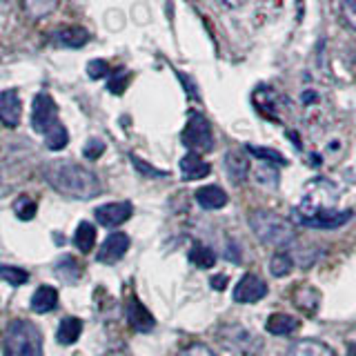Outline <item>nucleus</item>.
<instances>
[{
    "label": "nucleus",
    "instance_id": "obj_10",
    "mask_svg": "<svg viewBox=\"0 0 356 356\" xmlns=\"http://www.w3.org/2000/svg\"><path fill=\"white\" fill-rule=\"evenodd\" d=\"M20 114H22V103L16 89L0 92V122L7 127H18Z\"/></svg>",
    "mask_w": 356,
    "mask_h": 356
},
{
    "label": "nucleus",
    "instance_id": "obj_35",
    "mask_svg": "<svg viewBox=\"0 0 356 356\" xmlns=\"http://www.w3.org/2000/svg\"><path fill=\"white\" fill-rule=\"evenodd\" d=\"M211 287H214V289H218V292H222V289L227 287V276H225V274L211 276Z\"/></svg>",
    "mask_w": 356,
    "mask_h": 356
},
{
    "label": "nucleus",
    "instance_id": "obj_22",
    "mask_svg": "<svg viewBox=\"0 0 356 356\" xmlns=\"http://www.w3.org/2000/svg\"><path fill=\"white\" fill-rule=\"evenodd\" d=\"M67 143H70V134H67L63 122H58L49 134H44V145L51 149V152H60L67 147Z\"/></svg>",
    "mask_w": 356,
    "mask_h": 356
},
{
    "label": "nucleus",
    "instance_id": "obj_3",
    "mask_svg": "<svg viewBox=\"0 0 356 356\" xmlns=\"http://www.w3.org/2000/svg\"><path fill=\"white\" fill-rule=\"evenodd\" d=\"M250 227L265 245H287L296 236L292 222L270 209H254L250 214Z\"/></svg>",
    "mask_w": 356,
    "mask_h": 356
},
{
    "label": "nucleus",
    "instance_id": "obj_36",
    "mask_svg": "<svg viewBox=\"0 0 356 356\" xmlns=\"http://www.w3.org/2000/svg\"><path fill=\"white\" fill-rule=\"evenodd\" d=\"M348 354H350V356H356V341L348 345Z\"/></svg>",
    "mask_w": 356,
    "mask_h": 356
},
{
    "label": "nucleus",
    "instance_id": "obj_14",
    "mask_svg": "<svg viewBox=\"0 0 356 356\" xmlns=\"http://www.w3.org/2000/svg\"><path fill=\"white\" fill-rule=\"evenodd\" d=\"M225 172L227 176L232 178V183L241 185L245 181V176H248V170H250V161L245 159V154L241 149H232L225 154Z\"/></svg>",
    "mask_w": 356,
    "mask_h": 356
},
{
    "label": "nucleus",
    "instance_id": "obj_27",
    "mask_svg": "<svg viewBox=\"0 0 356 356\" xmlns=\"http://www.w3.org/2000/svg\"><path fill=\"white\" fill-rule=\"evenodd\" d=\"M14 211L18 214L20 220H31L33 216H36V203H33L29 196H20L14 203Z\"/></svg>",
    "mask_w": 356,
    "mask_h": 356
},
{
    "label": "nucleus",
    "instance_id": "obj_16",
    "mask_svg": "<svg viewBox=\"0 0 356 356\" xmlns=\"http://www.w3.org/2000/svg\"><path fill=\"white\" fill-rule=\"evenodd\" d=\"M298 318L289 316V314H281V312H276V314H272L270 318H267L265 323V330L270 334H276V337H287V334H292L298 330Z\"/></svg>",
    "mask_w": 356,
    "mask_h": 356
},
{
    "label": "nucleus",
    "instance_id": "obj_34",
    "mask_svg": "<svg viewBox=\"0 0 356 356\" xmlns=\"http://www.w3.org/2000/svg\"><path fill=\"white\" fill-rule=\"evenodd\" d=\"M131 161H134V165H136V170H138V172H143V174H149V176H167L165 172L154 170V167H149L147 163H143L140 159H136V156H131Z\"/></svg>",
    "mask_w": 356,
    "mask_h": 356
},
{
    "label": "nucleus",
    "instance_id": "obj_33",
    "mask_svg": "<svg viewBox=\"0 0 356 356\" xmlns=\"http://www.w3.org/2000/svg\"><path fill=\"white\" fill-rule=\"evenodd\" d=\"M181 356H214V352L203 343H194V345H189V348H185Z\"/></svg>",
    "mask_w": 356,
    "mask_h": 356
},
{
    "label": "nucleus",
    "instance_id": "obj_1",
    "mask_svg": "<svg viewBox=\"0 0 356 356\" xmlns=\"http://www.w3.org/2000/svg\"><path fill=\"white\" fill-rule=\"evenodd\" d=\"M44 181L49 183L51 189L67 198L76 200H89L100 194V181L98 176L87 170L85 165H78L74 161H49L42 167Z\"/></svg>",
    "mask_w": 356,
    "mask_h": 356
},
{
    "label": "nucleus",
    "instance_id": "obj_18",
    "mask_svg": "<svg viewBox=\"0 0 356 356\" xmlns=\"http://www.w3.org/2000/svg\"><path fill=\"white\" fill-rule=\"evenodd\" d=\"M83 332V321L81 318H74V316H67L63 318V323L58 325V332H56V341L60 345H72L78 341Z\"/></svg>",
    "mask_w": 356,
    "mask_h": 356
},
{
    "label": "nucleus",
    "instance_id": "obj_12",
    "mask_svg": "<svg viewBox=\"0 0 356 356\" xmlns=\"http://www.w3.org/2000/svg\"><path fill=\"white\" fill-rule=\"evenodd\" d=\"M196 203L203 209H220L227 205V192L218 185H205L196 189Z\"/></svg>",
    "mask_w": 356,
    "mask_h": 356
},
{
    "label": "nucleus",
    "instance_id": "obj_2",
    "mask_svg": "<svg viewBox=\"0 0 356 356\" xmlns=\"http://www.w3.org/2000/svg\"><path fill=\"white\" fill-rule=\"evenodd\" d=\"M5 356H42V334L31 321L16 318L5 330Z\"/></svg>",
    "mask_w": 356,
    "mask_h": 356
},
{
    "label": "nucleus",
    "instance_id": "obj_8",
    "mask_svg": "<svg viewBox=\"0 0 356 356\" xmlns=\"http://www.w3.org/2000/svg\"><path fill=\"white\" fill-rule=\"evenodd\" d=\"M131 203L129 200H120V203H107V205H100L96 207L94 211V216L98 218L100 225H105V227H118L122 225L129 216H131Z\"/></svg>",
    "mask_w": 356,
    "mask_h": 356
},
{
    "label": "nucleus",
    "instance_id": "obj_4",
    "mask_svg": "<svg viewBox=\"0 0 356 356\" xmlns=\"http://www.w3.org/2000/svg\"><path fill=\"white\" fill-rule=\"evenodd\" d=\"M352 209H325V207H316V209H294V218L305 227H314V229H337L345 222L352 220Z\"/></svg>",
    "mask_w": 356,
    "mask_h": 356
},
{
    "label": "nucleus",
    "instance_id": "obj_29",
    "mask_svg": "<svg viewBox=\"0 0 356 356\" xmlns=\"http://www.w3.org/2000/svg\"><path fill=\"white\" fill-rule=\"evenodd\" d=\"M127 83H129V74L125 70H118L116 74H111V81H109V87L107 89H109L111 94L120 96L122 92H125Z\"/></svg>",
    "mask_w": 356,
    "mask_h": 356
},
{
    "label": "nucleus",
    "instance_id": "obj_24",
    "mask_svg": "<svg viewBox=\"0 0 356 356\" xmlns=\"http://www.w3.org/2000/svg\"><path fill=\"white\" fill-rule=\"evenodd\" d=\"M0 278H3L5 283L9 285H25L29 281V274L25 270H20V267H14V265H0Z\"/></svg>",
    "mask_w": 356,
    "mask_h": 356
},
{
    "label": "nucleus",
    "instance_id": "obj_32",
    "mask_svg": "<svg viewBox=\"0 0 356 356\" xmlns=\"http://www.w3.org/2000/svg\"><path fill=\"white\" fill-rule=\"evenodd\" d=\"M341 9H343V18H345V22H348L350 27L356 29V0H343Z\"/></svg>",
    "mask_w": 356,
    "mask_h": 356
},
{
    "label": "nucleus",
    "instance_id": "obj_17",
    "mask_svg": "<svg viewBox=\"0 0 356 356\" xmlns=\"http://www.w3.org/2000/svg\"><path fill=\"white\" fill-rule=\"evenodd\" d=\"M289 356H337V354H334L332 348H327L325 343L305 339L289 348Z\"/></svg>",
    "mask_w": 356,
    "mask_h": 356
},
{
    "label": "nucleus",
    "instance_id": "obj_13",
    "mask_svg": "<svg viewBox=\"0 0 356 356\" xmlns=\"http://www.w3.org/2000/svg\"><path fill=\"white\" fill-rule=\"evenodd\" d=\"M209 172H211L209 163H205L194 152H189L187 156L181 159V174H183L185 181H200V178L209 176Z\"/></svg>",
    "mask_w": 356,
    "mask_h": 356
},
{
    "label": "nucleus",
    "instance_id": "obj_9",
    "mask_svg": "<svg viewBox=\"0 0 356 356\" xmlns=\"http://www.w3.org/2000/svg\"><path fill=\"white\" fill-rule=\"evenodd\" d=\"M129 250V236L127 234H122V232H114V234H109L107 241L100 245V252L96 259L100 263H118L122 256H125V252Z\"/></svg>",
    "mask_w": 356,
    "mask_h": 356
},
{
    "label": "nucleus",
    "instance_id": "obj_26",
    "mask_svg": "<svg viewBox=\"0 0 356 356\" xmlns=\"http://www.w3.org/2000/svg\"><path fill=\"white\" fill-rule=\"evenodd\" d=\"M56 276L65 283H74L78 281V265L74 259H63L58 265H56Z\"/></svg>",
    "mask_w": 356,
    "mask_h": 356
},
{
    "label": "nucleus",
    "instance_id": "obj_31",
    "mask_svg": "<svg viewBox=\"0 0 356 356\" xmlns=\"http://www.w3.org/2000/svg\"><path fill=\"white\" fill-rule=\"evenodd\" d=\"M109 72H111L109 65L105 60H100V58H96V60H92L87 65V74H89V78H94V81H98V78H105Z\"/></svg>",
    "mask_w": 356,
    "mask_h": 356
},
{
    "label": "nucleus",
    "instance_id": "obj_11",
    "mask_svg": "<svg viewBox=\"0 0 356 356\" xmlns=\"http://www.w3.org/2000/svg\"><path fill=\"white\" fill-rule=\"evenodd\" d=\"M127 321L136 332H152L156 327V318L152 316V312L136 296L127 300Z\"/></svg>",
    "mask_w": 356,
    "mask_h": 356
},
{
    "label": "nucleus",
    "instance_id": "obj_7",
    "mask_svg": "<svg viewBox=\"0 0 356 356\" xmlns=\"http://www.w3.org/2000/svg\"><path fill=\"white\" fill-rule=\"evenodd\" d=\"M267 294V283L261 276L256 274H245L236 289H234V300L236 303H259L261 298H265Z\"/></svg>",
    "mask_w": 356,
    "mask_h": 356
},
{
    "label": "nucleus",
    "instance_id": "obj_19",
    "mask_svg": "<svg viewBox=\"0 0 356 356\" xmlns=\"http://www.w3.org/2000/svg\"><path fill=\"white\" fill-rule=\"evenodd\" d=\"M87 40H89V33L83 27H67L56 33V42H58L60 47H70V49L83 47V44H87Z\"/></svg>",
    "mask_w": 356,
    "mask_h": 356
},
{
    "label": "nucleus",
    "instance_id": "obj_23",
    "mask_svg": "<svg viewBox=\"0 0 356 356\" xmlns=\"http://www.w3.org/2000/svg\"><path fill=\"white\" fill-rule=\"evenodd\" d=\"M292 267H294V259L289 254L281 252V254H274L272 256V261H270V272L278 278H283L287 276L289 272H292Z\"/></svg>",
    "mask_w": 356,
    "mask_h": 356
},
{
    "label": "nucleus",
    "instance_id": "obj_20",
    "mask_svg": "<svg viewBox=\"0 0 356 356\" xmlns=\"http://www.w3.org/2000/svg\"><path fill=\"white\" fill-rule=\"evenodd\" d=\"M94 243H96V227L92 225V222L83 220L81 225L76 227V234H74L76 250H81L83 254H89L94 250Z\"/></svg>",
    "mask_w": 356,
    "mask_h": 356
},
{
    "label": "nucleus",
    "instance_id": "obj_30",
    "mask_svg": "<svg viewBox=\"0 0 356 356\" xmlns=\"http://www.w3.org/2000/svg\"><path fill=\"white\" fill-rule=\"evenodd\" d=\"M103 152H105V143L98 140V138H92V140L85 145L83 156H85L87 161H96V159H100V156H103Z\"/></svg>",
    "mask_w": 356,
    "mask_h": 356
},
{
    "label": "nucleus",
    "instance_id": "obj_5",
    "mask_svg": "<svg viewBox=\"0 0 356 356\" xmlns=\"http://www.w3.org/2000/svg\"><path fill=\"white\" fill-rule=\"evenodd\" d=\"M181 140L185 147L196 152H209L214 147V136H211V127L203 114H192L187 120V125L181 134Z\"/></svg>",
    "mask_w": 356,
    "mask_h": 356
},
{
    "label": "nucleus",
    "instance_id": "obj_21",
    "mask_svg": "<svg viewBox=\"0 0 356 356\" xmlns=\"http://www.w3.org/2000/svg\"><path fill=\"white\" fill-rule=\"evenodd\" d=\"M189 261L196 267H200V270H209V267L216 265V254L211 252L207 245H194V248L189 250Z\"/></svg>",
    "mask_w": 356,
    "mask_h": 356
},
{
    "label": "nucleus",
    "instance_id": "obj_25",
    "mask_svg": "<svg viewBox=\"0 0 356 356\" xmlns=\"http://www.w3.org/2000/svg\"><path fill=\"white\" fill-rule=\"evenodd\" d=\"M248 152L256 159H261L265 163H272V165H287L285 156L281 152H276L272 147H256V145H248Z\"/></svg>",
    "mask_w": 356,
    "mask_h": 356
},
{
    "label": "nucleus",
    "instance_id": "obj_6",
    "mask_svg": "<svg viewBox=\"0 0 356 356\" xmlns=\"http://www.w3.org/2000/svg\"><path fill=\"white\" fill-rule=\"evenodd\" d=\"M58 107H56L54 98L49 94H38L33 98V107H31V127L38 134H49L56 125H58Z\"/></svg>",
    "mask_w": 356,
    "mask_h": 356
},
{
    "label": "nucleus",
    "instance_id": "obj_28",
    "mask_svg": "<svg viewBox=\"0 0 356 356\" xmlns=\"http://www.w3.org/2000/svg\"><path fill=\"white\" fill-rule=\"evenodd\" d=\"M25 9L29 11L31 16H44L49 14V11L54 9V0H25Z\"/></svg>",
    "mask_w": 356,
    "mask_h": 356
},
{
    "label": "nucleus",
    "instance_id": "obj_15",
    "mask_svg": "<svg viewBox=\"0 0 356 356\" xmlns=\"http://www.w3.org/2000/svg\"><path fill=\"white\" fill-rule=\"evenodd\" d=\"M56 305H58V289L51 285H40L31 296V309L36 314H47Z\"/></svg>",
    "mask_w": 356,
    "mask_h": 356
}]
</instances>
